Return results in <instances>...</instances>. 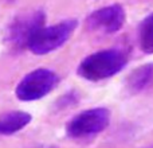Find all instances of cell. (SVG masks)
I'll list each match as a JSON object with an SVG mask.
<instances>
[{"label":"cell","instance_id":"obj_1","mask_svg":"<svg viewBox=\"0 0 153 148\" xmlns=\"http://www.w3.org/2000/svg\"><path fill=\"white\" fill-rule=\"evenodd\" d=\"M128 57L118 49L97 51L90 54L78 66V74L91 82L108 79L116 75L126 66Z\"/></svg>","mask_w":153,"mask_h":148},{"label":"cell","instance_id":"obj_2","mask_svg":"<svg viewBox=\"0 0 153 148\" xmlns=\"http://www.w3.org/2000/svg\"><path fill=\"white\" fill-rule=\"evenodd\" d=\"M76 27V20H65L50 27H40L30 38L27 47L36 55H45L59 49L69 40Z\"/></svg>","mask_w":153,"mask_h":148},{"label":"cell","instance_id":"obj_3","mask_svg":"<svg viewBox=\"0 0 153 148\" xmlns=\"http://www.w3.org/2000/svg\"><path fill=\"white\" fill-rule=\"evenodd\" d=\"M59 84V77L53 70L39 67L28 73L16 86V97L20 101H35L47 96Z\"/></svg>","mask_w":153,"mask_h":148},{"label":"cell","instance_id":"obj_4","mask_svg":"<svg viewBox=\"0 0 153 148\" xmlns=\"http://www.w3.org/2000/svg\"><path fill=\"white\" fill-rule=\"evenodd\" d=\"M110 123V112L106 108H93L81 112L73 117L66 127L70 138L83 139L94 136L108 128Z\"/></svg>","mask_w":153,"mask_h":148},{"label":"cell","instance_id":"obj_5","mask_svg":"<svg viewBox=\"0 0 153 148\" xmlns=\"http://www.w3.org/2000/svg\"><path fill=\"white\" fill-rule=\"evenodd\" d=\"M43 26H45V12L43 11H34V12L26 13V15H20L8 27L7 39L15 47H24L27 46L32 34Z\"/></svg>","mask_w":153,"mask_h":148},{"label":"cell","instance_id":"obj_6","mask_svg":"<svg viewBox=\"0 0 153 148\" xmlns=\"http://www.w3.org/2000/svg\"><path fill=\"white\" fill-rule=\"evenodd\" d=\"M125 23V10L120 4L108 5L90 13L87 26L90 30L101 31L103 34H114Z\"/></svg>","mask_w":153,"mask_h":148},{"label":"cell","instance_id":"obj_7","mask_svg":"<svg viewBox=\"0 0 153 148\" xmlns=\"http://www.w3.org/2000/svg\"><path fill=\"white\" fill-rule=\"evenodd\" d=\"M153 86V64H146L137 67L128 75L126 89L132 94H138L141 92L151 89Z\"/></svg>","mask_w":153,"mask_h":148},{"label":"cell","instance_id":"obj_8","mask_svg":"<svg viewBox=\"0 0 153 148\" xmlns=\"http://www.w3.org/2000/svg\"><path fill=\"white\" fill-rule=\"evenodd\" d=\"M32 116L23 111H12L0 116V135H13L31 123Z\"/></svg>","mask_w":153,"mask_h":148},{"label":"cell","instance_id":"obj_9","mask_svg":"<svg viewBox=\"0 0 153 148\" xmlns=\"http://www.w3.org/2000/svg\"><path fill=\"white\" fill-rule=\"evenodd\" d=\"M138 43L144 53L153 54V13L146 16L138 27Z\"/></svg>","mask_w":153,"mask_h":148},{"label":"cell","instance_id":"obj_10","mask_svg":"<svg viewBox=\"0 0 153 148\" xmlns=\"http://www.w3.org/2000/svg\"><path fill=\"white\" fill-rule=\"evenodd\" d=\"M148 148H153V146H151V147H148Z\"/></svg>","mask_w":153,"mask_h":148}]
</instances>
